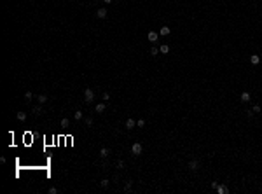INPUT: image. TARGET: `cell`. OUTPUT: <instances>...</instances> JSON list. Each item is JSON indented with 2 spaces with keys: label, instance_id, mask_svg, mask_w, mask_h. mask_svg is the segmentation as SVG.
<instances>
[{
  "label": "cell",
  "instance_id": "1",
  "mask_svg": "<svg viewBox=\"0 0 262 194\" xmlns=\"http://www.w3.org/2000/svg\"><path fill=\"white\" fill-rule=\"evenodd\" d=\"M93 100H94V91L87 88L86 91H84V101H86V103H91Z\"/></svg>",
  "mask_w": 262,
  "mask_h": 194
},
{
  "label": "cell",
  "instance_id": "2",
  "mask_svg": "<svg viewBox=\"0 0 262 194\" xmlns=\"http://www.w3.org/2000/svg\"><path fill=\"white\" fill-rule=\"evenodd\" d=\"M131 152H133L135 156H140V154L143 152V147H142V143H138V142H135L133 145H131Z\"/></svg>",
  "mask_w": 262,
  "mask_h": 194
},
{
  "label": "cell",
  "instance_id": "3",
  "mask_svg": "<svg viewBox=\"0 0 262 194\" xmlns=\"http://www.w3.org/2000/svg\"><path fill=\"white\" fill-rule=\"evenodd\" d=\"M107 14H108V12H107V9H105V7H101V9H98V11H96V18L105 19V18H107Z\"/></svg>",
  "mask_w": 262,
  "mask_h": 194
},
{
  "label": "cell",
  "instance_id": "4",
  "mask_svg": "<svg viewBox=\"0 0 262 194\" xmlns=\"http://www.w3.org/2000/svg\"><path fill=\"white\" fill-rule=\"evenodd\" d=\"M147 39H149L150 42H157V39H159V33H157V32H149V33H147Z\"/></svg>",
  "mask_w": 262,
  "mask_h": 194
},
{
  "label": "cell",
  "instance_id": "5",
  "mask_svg": "<svg viewBox=\"0 0 262 194\" xmlns=\"http://www.w3.org/2000/svg\"><path fill=\"white\" fill-rule=\"evenodd\" d=\"M215 191H217L218 194H227V192H229V187H227V185H224V184H220V185H217Z\"/></svg>",
  "mask_w": 262,
  "mask_h": 194
},
{
  "label": "cell",
  "instance_id": "6",
  "mask_svg": "<svg viewBox=\"0 0 262 194\" xmlns=\"http://www.w3.org/2000/svg\"><path fill=\"white\" fill-rule=\"evenodd\" d=\"M239 100L243 101V103H246V101H250V100H252L250 93H248V91H243V93H241V96H239Z\"/></svg>",
  "mask_w": 262,
  "mask_h": 194
},
{
  "label": "cell",
  "instance_id": "7",
  "mask_svg": "<svg viewBox=\"0 0 262 194\" xmlns=\"http://www.w3.org/2000/svg\"><path fill=\"white\" fill-rule=\"evenodd\" d=\"M124 126H126V129H133L135 126H136V121H135V119H128Z\"/></svg>",
  "mask_w": 262,
  "mask_h": 194
},
{
  "label": "cell",
  "instance_id": "8",
  "mask_svg": "<svg viewBox=\"0 0 262 194\" xmlns=\"http://www.w3.org/2000/svg\"><path fill=\"white\" fill-rule=\"evenodd\" d=\"M169 33H171V28H168V26H163V28L159 30V35H163V37L169 35Z\"/></svg>",
  "mask_w": 262,
  "mask_h": 194
},
{
  "label": "cell",
  "instance_id": "9",
  "mask_svg": "<svg viewBox=\"0 0 262 194\" xmlns=\"http://www.w3.org/2000/svg\"><path fill=\"white\" fill-rule=\"evenodd\" d=\"M259 61H260V56H259V54H252L250 56V63L252 65H259Z\"/></svg>",
  "mask_w": 262,
  "mask_h": 194
},
{
  "label": "cell",
  "instance_id": "10",
  "mask_svg": "<svg viewBox=\"0 0 262 194\" xmlns=\"http://www.w3.org/2000/svg\"><path fill=\"white\" fill-rule=\"evenodd\" d=\"M108 154H110V150H108V149H107V147H103V149H100V157H108Z\"/></svg>",
  "mask_w": 262,
  "mask_h": 194
},
{
  "label": "cell",
  "instance_id": "11",
  "mask_svg": "<svg viewBox=\"0 0 262 194\" xmlns=\"http://www.w3.org/2000/svg\"><path fill=\"white\" fill-rule=\"evenodd\" d=\"M189 168H191L192 171H196V170H198V168H199V163H198V161H196V159H192L191 163H189Z\"/></svg>",
  "mask_w": 262,
  "mask_h": 194
},
{
  "label": "cell",
  "instance_id": "12",
  "mask_svg": "<svg viewBox=\"0 0 262 194\" xmlns=\"http://www.w3.org/2000/svg\"><path fill=\"white\" fill-rule=\"evenodd\" d=\"M105 108H107V107H105V103H98V105L94 107V110L98 112V114H103V112H105Z\"/></svg>",
  "mask_w": 262,
  "mask_h": 194
},
{
  "label": "cell",
  "instance_id": "13",
  "mask_svg": "<svg viewBox=\"0 0 262 194\" xmlns=\"http://www.w3.org/2000/svg\"><path fill=\"white\" fill-rule=\"evenodd\" d=\"M32 112H33L35 116H40L44 110H42V107H40V105H37V107H33V108H32Z\"/></svg>",
  "mask_w": 262,
  "mask_h": 194
},
{
  "label": "cell",
  "instance_id": "14",
  "mask_svg": "<svg viewBox=\"0 0 262 194\" xmlns=\"http://www.w3.org/2000/svg\"><path fill=\"white\" fill-rule=\"evenodd\" d=\"M159 53H163V54H168V53H169V46H166V44H163V46L159 47Z\"/></svg>",
  "mask_w": 262,
  "mask_h": 194
},
{
  "label": "cell",
  "instance_id": "15",
  "mask_svg": "<svg viewBox=\"0 0 262 194\" xmlns=\"http://www.w3.org/2000/svg\"><path fill=\"white\" fill-rule=\"evenodd\" d=\"M16 117H17V121H26V112H17Z\"/></svg>",
  "mask_w": 262,
  "mask_h": 194
},
{
  "label": "cell",
  "instance_id": "16",
  "mask_svg": "<svg viewBox=\"0 0 262 194\" xmlns=\"http://www.w3.org/2000/svg\"><path fill=\"white\" fill-rule=\"evenodd\" d=\"M131 189H133V182L129 180V182H126V185H124V192H131Z\"/></svg>",
  "mask_w": 262,
  "mask_h": 194
},
{
  "label": "cell",
  "instance_id": "17",
  "mask_svg": "<svg viewBox=\"0 0 262 194\" xmlns=\"http://www.w3.org/2000/svg\"><path fill=\"white\" fill-rule=\"evenodd\" d=\"M100 185H101L103 189H108V185H110V182H108V178H103V180L100 182Z\"/></svg>",
  "mask_w": 262,
  "mask_h": 194
},
{
  "label": "cell",
  "instance_id": "18",
  "mask_svg": "<svg viewBox=\"0 0 262 194\" xmlns=\"http://www.w3.org/2000/svg\"><path fill=\"white\" fill-rule=\"evenodd\" d=\"M37 100H39V103H46L47 96H46V94H39V96H37Z\"/></svg>",
  "mask_w": 262,
  "mask_h": 194
},
{
  "label": "cell",
  "instance_id": "19",
  "mask_svg": "<svg viewBox=\"0 0 262 194\" xmlns=\"http://www.w3.org/2000/svg\"><path fill=\"white\" fill-rule=\"evenodd\" d=\"M74 119H75V121H81V119H82V112H81V110H77L75 114H74Z\"/></svg>",
  "mask_w": 262,
  "mask_h": 194
},
{
  "label": "cell",
  "instance_id": "20",
  "mask_svg": "<svg viewBox=\"0 0 262 194\" xmlns=\"http://www.w3.org/2000/svg\"><path fill=\"white\" fill-rule=\"evenodd\" d=\"M32 98H33V94H32V91H26V93H25V100H26V101H30Z\"/></svg>",
  "mask_w": 262,
  "mask_h": 194
},
{
  "label": "cell",
  "instance_id": "21",
  "mask_svg": "<svg viewBox=\"0 0 262 194\" xmlns=\"http://www.w3.org/2000/svg\"><path fill=\"white\" fill-rule=\"evenodd\" d=\"M157 53H159V47H150V54L152 56H157Z\"/></svg>",
  "mask_w": 262,
  "mask_h": 194
},
{
  "label": "cell",
  "instance_id": "22",
  "mask_svg": "<svg viewBox=\"0 0 262 194\" xmlns=\"http://www.w3.org/2000/svg\"><path fill=\"white\" fill-rule=\"evenodd\" d=\"M136 126H138V128H143V126H145V121H143V119H138V121H136Z\"/></svg>",
  "mask_w": 262,
  "mask_h": 194
},
{
  "label": "cell",
  "instance_id": "23",
  "mask_svg": "<svg viewBox=\"0 0 262 194\" xmlns=\"http://www.w3.org/2000/svg\"><path fill=\"white\" fill-rule=\"evenodd\" d=\"M68 124H70V121H68L66 117H65V119H61V126H63V128H66Z\"/></svg>",
  "mask_w": 262,
  "mask_h": 194
},
{
  "label": "cell",
  "instance_id": "24",
  "mask_svg": "<svg viewBox=\"0 0 262 194\" xmlns=\"http://www.w3.org/2000/svg\"><path fill=\"white\" fill-rule=\"evenodd\" d=\"M47 192H49V194H56V192H58V189H56V187H49V189H47Z\"/></svg>",
  "mask_w": 262,
  "mask_h": 194
},
{
  "label": "cell",
  "instance_id": "25",
  "mask_svg": "<svg viewBox=\"0 0 262 194\" xmlns=\"http://www.w3.org/2000/svg\"><path fill=\"white\" fill-rule=\"evenodd\" d=\"M117 168H124V161L119 159V161H117Z\"/></svg>",
  "mask_w": 262,
  "mask_h": 194
},
{
  "label": "cell",
  "instance_id": "26",
  "mask_svg": "<svg viewBox=\"0 0 262 194\" xmlns=\"http://www.w3.org/2000/svg\"><path fill=\"white\" fill-rule=\"evenodd\" d=\"M86 124H87V126H91V124H93V119H91V117H86Z\"/></svg>",
  "mask_w": 262,
  "mask_h": 194
},
{
  "label": "cell",
  "instance_id": "27",
  "mask_svg": "<svg viewBox=\"0 0 262 194\" xmlns=\"http://www.w3.org/2000/svg\"><path fill=\"white\" fill-rule=\"evenodd\" d=\"M252 110H253V112H260V105H253Z\"/></svg>",
  "mask_w": 262,
  "mask_h": 194
},
{
  "label": "cell",
  "instance_id": "28",
  "mask_svg": "<svg viewBox=\"0 0 262 194\" xmlns=\"http://www.w3.org/2000/svg\"><path fill=\"white\" fill-rule=\"evenodd\" d=\"M108 98H110V94H108V93H103V100L108 101Z\"/></svg>",
  "mask_w": 262,
  "mask_h": 194
},
{
  "label": "cell",
  "instance_id": "29",
  "mask_svg": "<svg viewBox=\"0 0 262 194\" xmlns=\"http://www.w3.org/2000/svg\"><path fill=\"white\" fill-rule=\"evenodd\" d=\"M105 4H112V0H103Z\"/></svg>",
  "mask_w": 262,
  "mask_h": 194
}]
</instances>
